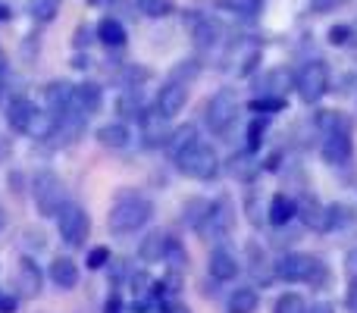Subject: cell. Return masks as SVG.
<instances>
[{
	"label": "cell",
	"instance_id": "cell-1",
	"mask_svg": "<svg viewBox=\"0 0 357 313\" xmlns=\"http://www.w3.org/2000/svg\"><path fill=\"white\" fill-rule=\"evenodd\" d=\"M151 213H154V207H151L148 197L123 194V197H116V204L110 207V220H107V226H110L113 235H129V232H138V229L148 226Z\"/></svg>",
	"mask_w": 357,
	"mask_h": 313
},
{
	"label": "cell",
	"instance_id": "cell-2",
	"mask_svg": "<svg viewBox=\"0 0 357 313\" xmlns=\"http://www.w3.org/2000/svg\"><path fill=\"white\" fill-rule=\"evenodd\" d=\"M178 163V172H185L188 178H201V182H207V178H213L216 172H220V157H216V151L210 148V144H191L188 151H182V154L176 157Z\"/></svg>",
	"mask_w": 357,
	"mask_h": 313
},
{
	"label": "cell",
	"instance_id": "cell-3",
	"mask_svg": "<svg viewBox=\"0 0 357 313\" xmlns=\"http://www.w3.org/2000/svg\"><path fill=\"white\" fill-rule=\"evenodd\" d=\"M238 91L235 88H220V91L213 94V98L207 100V110H204V119H207V125L216 132V135H222V132L229 129V125L235 123V116H238Z\"/></svg>",
	"mask_w": 357,
	"mask_h": 313
},
{
	"label": "cell",
	"instance_id": "cell-4",
	"mask_svg": "<svg viewBox=\"0 0 357 313\" xmlns=\"http://www.w3.org/2000/svg\"><path fill=\"white\" fill-rule=\"evenodd\" d=\"M295 88H298V98H301L304 104H317V100L329 91V66L323 60L304 63L298 79H295Z\"/></svg>",
	"mask_w": 357,
	"mask_h": 313
},
{
	"label": "cell",
	"instance_id": "cell-5",
	"mask_svg": "<svg viewBox=\"0 0 357 313\" xmlns=\"http://www.w3.org/2000/svg\"><path fill=\"white\" fill-rule=\"evenodd\" d=\"M276 276L285 279V282H314V279L323 276V264L310 254L291 251L276 264Z\"/></svg>",
	"mask_w": 357,
	"mask_h": 313
},
{
	"label": "cell",
	"instance_id": "cell-6",
	"mask_svg": "<svg viewBox=\"0 0 357 313\" xmlns=\"http://www.w3.org/2000/svg\"><path fill=\"white\" fill-rule=\"evenodd\" d=\"M35 204L41 216H56L66 204V191L56 172H38L35 178Z\"/></svg>",
	"mask_w": 357,
	"mask_h": 313
},
{
	"label": "cell",
	"instance_id": "cell-7",
	"mask_svg": "<svg viewBox=\"0 0 357 313\" xmlns=\"http://www.w3.org/2000/svg\"><path fill=\"white\" fill-rule=\"evenodd\" d=\"M56 229H60L63 241H66L69 247H79V245H85L91 220H88V213L79 204H63V210L56 213Z\"/></svg>",
	"mask_w": 357,
	"mask_h": 313
},
{
	"label": "cell",
	"instance_id": "cell-8",
	"mask_svg": "<svg viewBox=\"0 0 357 313\" xmlns=\"http://www.w3.org/2000/svg\"><path fill=\"white\" fill-rule=\"evenodd\" d=\"M185 104H188V85L169 79L167 85L160 88V94H157V116L173 119L176 113H182Z\"/></svg>",
	"mask_w": 357,
	"mask_h": 313
},
{
	"label": "cell",
	"instance_id": "cell-9",
	"mask_svg": "<svg viewBox=\"0 0 357 313\" xmlns=\"http://www.w3.org/2000/svg\"><path fill=\"white\" fill-rule=\"evenodd\" d=\"M73 91L75 85H69V82H50L47 91H44V98H47V107H50V116H69L73 113Z\"/></svg>",
	"mask_w": 357,
	"mask_h": 313
},
{
	"label": "cell",
	"instance_id": "cell-10",
	"mask_svg": "<svg viewBox=\"0 0 357 313\" xmlns=\"http://www.w3.org/2000/svg\"><path fill=\"white\" fill-rule=\"evenodd\" d=\"M351 151H354V144H351V135H348V132H335V135L323 138V160L333 166L348 163V160H351Z\"/></svg>",
	"mask_w": 357,
	"mask_h": 313
},
{
	"label": "cell",
	"instance_id": "cell-11",
	"mask_svg": "<svg viewBox=\"0 0 357 313\" xmlns=\"http://www.w3.org/2000/svg\"><path fill=\"white\" fill-rule=\"evenodd\" d=\"M38 116V107L31 104L29 98H13L10 107H6V123H10V129L16 132H29L31 123H35Z\"/></svg>",
	"mask_w": 357,
	"mask_h": 313
},
{
	"label": "cell",
	"instance_id": "cell-12",
	"mask_svg": "<svg viewBox=\"0 0 357 313\" xmlns=\"http://www.w3.org/2000/svg\"><path fill=\"white\" fill-rule=\"evenodd\" d=\"M167 251H169V235L167 232H148L138 245V257L144 264H160L167 260Z\"/></svg>",
	"mask_w": 357,
	"mask_h": 313
},
{
	"label": "cell",
	"instance_id": "cell-13",
	"mask_svg": "<svg viewBox=\"0 0 357 313\" xmlns=\"http://www.w3.org/2000/svg\"><path fill=\"white\" fill-rule=\"evenodd\" d=\"M207 270H210V276H213V279H222V282H229V279L238 276V260H235L232 251H226V247H216V251L210 254Z\"/></svg>",
	"mask_w": 357,
	"mask_h": 313
},
{
	"label": "cell",
	"instance_id": "cell-14",
	"mask_svg": "<svg viewBox=\"0 0 357 313\" xmlns=\"http://www.w3.org/2000/svg\"><path fill=\"white\" fill-rule=\"evenodd\" d=\"M98 107H100V88L94 85V82L75 85V91H73V110L79 113V116H91Z\"/></svg>",
	"mask_w": 357,
	"mask_h": 313
},
{
	"label": "cell",
	"instance_id": "cell-15",
	"mask_svg": "<svg viewBox=\"0 0 357 313\" xmlns=\"http://www.w3.org/2000/svg\"><path fill=\"white\" fill-rule=\"evenodd\" d=\"M50 282L56 285V289L69 291L79 285V266H75V260L69 257H56L54 264H50Z\"/></svg>",
	"mask_w": 357,
	"mask_h": 313
},
{
	"label": "cell",
	"instance_id": "cell-16",
	"mask_svg": "<svg viewBox=\"0 0 357 313\" xmlns=\"http://www.w3.org/2000/svg\"><path fill=\"white\" fill-rule=\"evenodd\" d=\"M235 222V213H232V204L222 197V201H216L213 207H207V226L213 229V235H226L229 229H232Z\"/></svg>",
	"mask_w": 357,
	"mask_h": 313
},
{
	"label": "cell",
	"instance_id": "cell-17",
	"mask_svg": "<svg viewBox=\"0 0 357 313\" xmlns=\"http://www.w3.org/2000/svg\"><path fill=\"white\" fill-rule=\"evenodd\" d=\"M98 41L107 47H123L126 44V25L116 16H104L98 22Z\"/></svg>",
	"mask_w": 357,
	"mask_h": 313
},
{
	"label": "cell",
	"instance_id": "cell-18",
	"mask_svg": "<svg viewBox=\"0 0 357 313\" xmlns=\"http://www.w3.org/2000/svg\"><path fill=\"white\" fill-rule=\"evenodd\" d=\"M129 129H126V123H107L98 129V142L104 144V148H113V151H123L126 144H129Z\"/></svg>",
	"mask_w": 357,
	"mask_h": 313
},
{
	"label": "cell",
	"instance_id": "cell-19",
	"mask_svg": "<svg viewBox=\"0 0 357 313\" xmlns=\"http://www.w3.org/2000/svg\"><path fill=\"white\" fill-rule=\"evenodd\" d=\"M298 213H301V220L307 222L310 229H317V232H326V207H323L320 201H314V197H304V201L298 204Z\"/></svg>",
	"mask_w": 357,
	"mask_h": 313
},
{
	"label": "cell",
	"instance_id": "cell-20",
	"mask_svg": "<svg viewBox=\"0 0 357 313\" xmlns=\"http://www.w3.org/2000/svg\"><path fill=\"white\" fill-rule=\"evenodd\" d=\"M298 216V204L291 201L289 194H276L270 201V222L273 226H285V222H291Z\"/></svg>",
	"mask_w": 357,
	"mask_h": 313
},
{
	"label": "cell",
	"instance_id": "cell-21",
	"mask_svg": "<svg viewBox=\"0 0 357 313\" xmlns=\"http://www.w3.org/2000/svg\"><path fill=\"white\" fill-rule=\"evenodd\" d=\"M191 144H197V129L191 123L188 125H178L173 135L167 138V148H169V154H173V157H178L182 151H188Z\"/></svg>",
	"mask_w": 357,
	"mask_h": 313
},
{
	"label": "cell",
	"instance_id": "cell-22",
	"mask_svg": "<svg viewBox=\"0 0 357 313\" xmlns=\"http://www.w3.org/2000/svg\"><path fill=\"white\" fill-rule=\"evenodd\" d=\"M257 304H260V298L254 289H235L232 298H229V313H254Z\"/></svg>",
	"mask_w": 357,
	"mask_h": 313
},
{
	"label": "cell",
	"instance_id": "cell-23",
	"mask_svg": "<svg viewBox=\"0 0 357 313\" xmlns=\"http://www.w3.org/2000/svg\"><path fill=\"white\" fill-rule=\"evenodd\" d=\"M19 289H22L25 298H35L41 291V273H38V266L31 260H25L22 270H19Z\"/></svg>",
	"mask_w": 357,
	"mask_h": 313
},
{
	"label": "cell",
	"instance_id": "cell-24",
	"mask_svg": "<svg viewBox=\"0 0 357 313\" xmlns=\"http://www.w3.org/2000/svg\"><path fill=\"white\" fill-rule=\"evenodd\" d=\"M317 125H320L326 135H335V132H351V123H348L342 113H335V110H323L320 116H317Z\"/></svg>",
	"mask_w": 357,
	"mask_h": 313
},
{
	"label": "cell",
	"instance_id": "cell-25",
	"mask_svg": "<svg viewBox=\"0 0 357 313\" xmlns=\"http://www.w3.org/2000/svg\"><path fill=\"white\" fill-rule=\"evenodd\" d=\"M135 3H138V10L151 19H163L176 10V0H135Z\"/></svg>",
	"mask_w": 357,
	"mask_h": 313
},
{
	"label": "cell",
	"instance_id": "cell-26",
	"mask_svg": "<svg viewBox=\"0 0 357 313\" xmlns=\"http://www.w3.org/2000/svg\"><path fill=\"white\" fill-rule=\"evenodd\" d=\"M29 13L38 22H50L60 13V0H29Z\"/></svg>",
	"mask_w": 357,
	"mask_h": 313
},
{
	"label": "cell",
	"instance_id": "cell-27",
	"mask_svg": "<svg viewBox=\"0 0 357 313\" xmlns=\"http://www.w3.org/2000/svg\"><path fill=\"white\" fill-rule=\"evenodd\" d=\"M216 3H220L222 10L235 13V16H257L264 0H216Z\"/></svg>",
	"mask_w": 357,
	"mask_h": 313
},
{
	"label": "cell",
	"instance_id": "cell-28",
	"mask_svg": "<svg viewBox=\"0 0 357 313\" xmlns=\"http://www.w3.org/2000/svg\"><path fill=\"white\" fill-rule=\"evenodd\" d=\"M276 313H307V304H304V298L298 291H285L276 301Z\"/></svg>",
	"mask_w": 357,
	"mask_h": 313
},
{
	"label": "cell",
	"instance_id": "cell-29",
	"mask_svg": "<svg viewBox=\"0 0 357 313\" xmlns=\"http://www.w3.org/2000/svg\"><path fill=\"white\" fill-rule=\"evenodd\" d=\"M354 216L348 207H342V204H333V207H326V232L329 229H339V226H348Z\"/></svg>",
	"mask_w": 357,
	"mask_h": 313
},
{
	"label": "cell",
	"instance_id": "cell-30",
	"mask_svg": "<svg viewBox=\"0 0 357 313\" xmlns=\"http://www.w3.org/2000/svg\"><path fill=\"white\" fill-rule=\"evenodd\" d=\"M119 110H123L126 116H144V113H142V94H138V88H132V91H126L123 98H119Z\"/></svg>",
	"mask_w": 357,
	"mask_h": 313
},
{
	"label": "cell",
	"instance_id": "cell-31",
	"mask_svg": "<svg viewBox=\"0 0 357 313\" xmlns=\"http://www.w3.org/2000/svg\"><path fill=\"white\" fill-rule=\"evenodd\" d=\"M264 129H266V123H260V119H254V123L248 125V151L260 148V142H264Z\"/></svg>",
	"mask_w": 357,
	"mask_h": 313
},
{
	"label": "cell",
	"instance_id": "cell-32",
	"mask_svg": "<svg viewBox=\"0 0 357 313\" xmlns=\"http://www.w3.org/2000/svg\"><path fill=\"white\" fill-rule=\"evenodd\" d=\"M107 260H110V251H107V247H94V251L88 254V266H91V270H100Z\"/></svg>",
	"mask_w": 357,
	"mask_h": 313
},
{
	"label": "cell",
	"instance_id": "cell-33",
	"mask_svg": "<svg viewBox=\"0 0 357 313\" xmlns=\"http://www.w3.org/2000/svg\"><path fill=\"white\" fill-rule=\"evenodd\" d=\"M348 38H351V29H348V25H333V29H329V41L333 44H345Z\"/></svg>",
	"mask_w": 357,
	"mask_h": 313
},
{
	"label": "cell",
	"instance_id": "cell-34",
	"mask_svg": "<svg viewBox=\"0 0 357 313\" xmlns=\"http://www.w3.org/2000/svg\"><path fill=\"white\" fill-rule=\"evenodd\" d=\"M279 107H282V98H257L251 110H279Z\"/></svg>",
	"mask_w": 357,
	"mask_h": 313
},
{
	"label": "cell",
	"instance_id": "cell-35",
	"mask_svg": "<svg viewBox=\"0 0 357 313\" xmlns=\"http://www.w3.org/2000/svg\"><path fill=\"white\" fill-rule=\"evenodd\" d=\"M342 0H310V10L314 13H329V10H335Z\"/></svg>",
	"mask_w": 357,
	"mask_h": 313
},
{
	"label": "cell",
	"instance_id": "cell-36",
	"mask_svg": "<svg viewBox=\"0 0 357 313\" xmlns=\"http://www.w3.org/2000/svg\"><path fill=\"white\" fill-rule=\"evenodd\" d=\"M13 310H16V298L0 295V313H13Z\"/></svg>",
	"mask_w": 357,
	"mask_h": 313
},
{
	"label": "cell",
	"instance_id": "cell-37",
	"mask_svg": "<svg viewBox=\"0 0 357 313\" xmlns=\"http://www.w3.org/2000/svg\"><path fill=\"white\" fill-rule=\"evenodd\" d=\"M345 266H348V276H351V279H354V282H357V251H351V254H348Z\"/></svg>",
	"mask_w": 357,
	"mask_h": 313
},
{
	"label": "cell",
	"instance_id": "cell-38",
	"mask_svg": "<svg viewBox=\"0 0 357 313\" xmlns=\"http://www.w3.org/2000/svg\"><path fill=\"white\" fill-rule=\"evenodd\" d=\"M348 310L351 313H357V282L348 289Z\"/></svg>",
	"mask_w": 357,
	"mask_h": 313
},
{
	"label": "cell",
	"instance_id": "cell-39",
	"mask_svg": "<svg viewBox=\"0 0 357 313\" xmlns=\"http://www.w3.org/2000/svg\"><path fill=\"white\" fill-rule=\"evenodd\" d=\"M107 313H123V304H119V298L113 295L110 301H107Z\"/></svg>",
	"mask_w": 357,
	"mask_h": 313
},
{
	"label": "cell",
	"instance_id": "cell-40",
	"mask_svg": "<svg viewBox=\"0 0 357 313\" xmlns=\"http://www.w3.org/2000/svg\"><path fill=\"white\" fill-rule=\"evenodd\" d=\"M307 313H333L329 304H314V307H307Z\"/></svg>",
	"mask_w": 357,
	"mask_h": 313
},
{
	"label": "cell",
	"instance_id": "cell-41",
	"mask_svg": "<svg viewBox=\"0 0 357 313\" xmlns=\"http://www.w3.org/2000/svg\"><path fill=\"white\" fill-rule=\"evenodd\" d=\"M163 313H188V307H182V304H169Z\"/></svg>",
	"mask_w": 357,
	"mask_h": 313
},
{
	"label": "cell",
	"instance_id": "cell-42",
	"mask_svg": "<svg viewBox=\"0 0 357 313\" xmlns=\"http://www.w3.org/2000/svg\"><path fill=\"white\" fill-rule=\"evenodd\" d=\"M6 19H10V6L0 3V22H6Z\"/></svg>",
	"mask_w": 357,
	"mask_h": 313
},
{
	"label": "cell",
	"instance_id": "cell-43",
	"mask_svg": "<svg viewBox=\"0 0 357 313\" xmlns=\"http://www.w3.org/2000/svg\"><path fill=\"white\" fill-rule=\"evenodd\" d=\"M6 72V54H3V47H0V75Z\"/></svg>",
	"mask_w": 357,
	"mask_h": 313
},
{
	"label": "cell",
	"instance_id": "cell-44",
	"mask_svg": "<svg viewBox=\"0 0 357 313\" xmlns=\"http://www.w3.org/2000/svg\"><path fill=\"white\" fill-rule=\"evenodd\" d=\"M0 226H3V216H0Z\"/></svg>",
	"mask_w": 357,
	"mask_h": 313
},
{
	"label": "cell",
	"instance_id": "cell-45",
	"mask_svg": "<svg viewBox=\"0 0 357 313\" xmlns=\"http://www.w3.org/2000/svg\"><path fill=\"white\" fill-rule=\"evenodd\" d=\"M0 94H3V91H0Z\"/></svg>",
	"mask_w": 357,
	"mask_h": 313
}]
</instances>
